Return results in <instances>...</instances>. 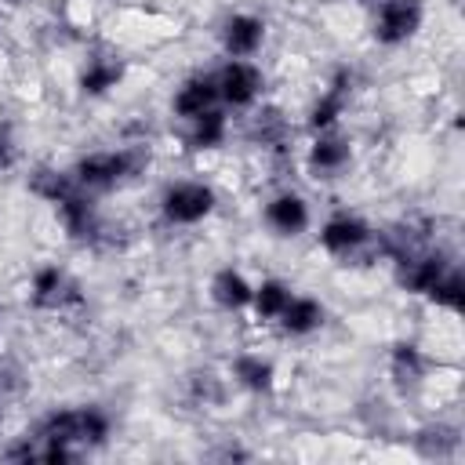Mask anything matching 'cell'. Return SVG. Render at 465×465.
Here are the masks:
<instances>
[{"label": "cell", "mask_w": 465, "mask_h": 465, "mask_svg": "<svg viewBox=\"0 0 465 465\" xmlns=\"http://www.w3.org/2000/svg\"><path fill=\"white\" fill-rule=\"evenodd\" d=\"M265 36H269V25L254 11H232L218 29V44L225 58H254L265 47Z\"/></svg>", "instance_id": "11"}, {"label": "cell", "mask_w": 465, "mask_h": 465, "mask_svg": "<svg viewBox=\"0 0 465 465\" xmlns=\"http://www.w3.org/2000/svg\"><path fill=\"white\" fill-rule=\"evenodd\" d=\"M450 254L447 251H432V247H414L407 254L396 258V283L407 291V294H418L425 298L432 291V283L450 269Z\"/></svg>", "instance_id": "9"}, {"label": "cell", "mask_w": 465, "mask_h": 465, "mask_svg": "<svg viewBox=\"0 0 465 465\" xmlns=\"http://www.w3.org/2000/svg\"><path fill=\"white\" fill-rule=\"evenodd\" d=\"M218 207V193L203 178H178L167 182L160 193V218L171 229H193L203 225Z\"/></svg>", "instance_id": "3"}, {"label": "cell", "mask_w": 465, "mask_h": 465, "mask_svg": "<svg viewBox=\"0 0 465 465\" xmlns=\"http://www.w3.org/2000/svg\"><path fill=\"white\" fill-rule=\"evenodd\" d=\"M316 240H320L323 254H331V258H356L360 251L374 247V229L367 218H360L352 211H334L323 218Z\"/></svg>", "instance_id": "8"}, {"label": "cell", "mask_w": 465, "mask_h": 465, "mask_svg": "<svg viewBox=\"0 0 465 465\" xmlns=\"http://www.w3.org/2000/svg\"><path fill=\"white\" fill-rule=\"evenodd\" d=\"M76 189V182H73V174L69 171H58V167H36L33 174H29V193L33 196H40L44 203H58L62 196H69Z\"/></svg>", "instance_id": "23"}, {"label": "cell", "mask_w": 465, "mask_h": 465, "mask_svg": "<svg viewBox=\"0 0 465 465\" xmlns=\"http://www.w3.org/2000/svg\"><path fill=\"white\" fill-rule=\"evenodd\" d=\"M323 323H327V305L320 298H312V294H291L287 309L276 320V327L287 338H312Z\"/></svg>", "instance_id": "17"}, {"label": "cell", "mask_w": 465, "mask_h": 465, "mask_svg": "<svg viewBox=\"0 0 465 465\" xmlns=\"http://www.w3.org/2000/svg\"><path fill=\"white\" fill-rule=\"evenodd\" d=\"M18 160V138H15V124L0 120V171H11Z\"/></svg>", "instance_id": "25"}, {"label": "cell", "mask_w": 465, "mask_h": 465, "mask_svg": "<svg viewBox=\"0 0 465 465\" xmlns=\"http://www.w3.org/2000/svg\"><path fill=\"white\" fill-rule=\"evenodd\" d=\"M214 91H218V105L236 113V109H254L262 91H265V73L258 62L251 58H225L214 73Z\"/></svg>", "instance_id": "4"}, {"label": "cell", "mask_w": 465, "mask_h": 465, "mask_svg": "<svg viewBox=\"0 0 465 465\" xmlns=\"http://www.w3.org/2000/svg\"><path fill=\"white\" fill-rule=\"evenodd\" d=\"M345 4H374V0H345Z\"/></svg>", "instance_id": "26"}, {"label": "cell", "mask_w": 465, "mask_h": 465, "mask_svg": "<svg viewBox=\"0 0 465 465\" xmlns=\"http://www.w3.org/2000/svg\"><path fill=\"white\" fill-rule=\"evenodd\" d=\"M87 294L80 287L76 276H69L58 262H47L40 269H33L29 276V305L36 312H73L84 309Z\"/></svg>", "instance_id": "5"}, {"label": "cell", "mask_w": 465, "mask_h": 465, "mask_svg": "<svg viewBox=\"0 0 465 465\" xmlns=\"http://www.w3.org/2000/svg\"><path fill=\"white\" fill-rule=\"evenodd\" d=\"M211 109H218V91H214V76H211V73H193V76H185V80L174 87V94H171V113H174V120H182V124L203 116V113H211Z\"/></svg>", "instance_id": "14"}, {"label": "cell", "mask_w": 465, "mask_h": 465, "mask_svg": "<svg viewBox=\"0 0 465 465\" xmlns=\"http://www.w3.org/2000/svg\"><path fill=\"white\" fill-rule=\"evenodd\" d=\"M54 211H58V222H62L65 236H69L73 243H84V247L105 243V222H102V214H98L94 193H87V189L76 185L69 196H62V200L54 203Z\"/></svg>", "instance_id": "7"}, {"label": "cell", "mask_w": 465, "mask_h": 465, "mask_svg": "<svg viewBox=\"0 0 465 465\" xmlns=\"http://www.w3.org/2000/svg\"><path fill=\"white\" fill-rule=\"evenodd\" d=\"M352 163V142L338 131H323V134H312L309 149H305V171L312 178H338L345 174Z\"/></svg>", "instance_id": "13"}, {"label": "cell", "mask_w": 465, "mask_h": 465, "mask_svg": "<svg viewBox=\"0 0 465 465\" xmlns=\"http://www.w3.org/2000/svg\"><path fill=\"white\" fill-rule=\"evenodd\" d=\"M207 294H211V302H214L222 312H247V309H251L254 283H251L236 265H222V269L211 276Z\"/></svg>", "instance_id": "18"}, {"label": "cell", "mask_w": 465, "mask_h": 465, "mask_svg": "<svg viewBox=\"0 0 465 465\" xmlns=\"http://www.w3.org/2000/svg\"><path fill=\"white\" fill-rule=\"evenodd\" d=\"M182 142H185L189 153H214V149H222L229 142V109L218 105V109L189 120Z\"/></svg>", "instance_id": "20"}, {"label": "cell", "mask_w": 465, "mask_h": 465, "mask_svg": "<svg viewBox=\"0 0 465 465\" xmlns=\"http://www.w3.org/2000/svg\"><path fill=\"white\" fill-rule=\"evenodd\" d=\"M291 294H294L291 283L280 280V276H265L262 283H254V294H251V312H254V320H258V323H276L280 312L287 309Z\"/></svg>", "instance_id": "21"}, {"label": "cell", "mask_w": 465, "mask_h": 465, "mask_svg": "<svg viewBox=\"0 0 465 465\" xmlns=\"http://www.w3.org/2000/svg\"><path fill=\"white\" fill-rule=\"evenodd\" d=\"M429 374V356L414 341H396L389 349V378L400 392H414Z\"/></svg>", "instance_id": "19"}, {"label": "cell", "mask_w": 465, "mask_h": 465, "mask_svg": "<svg viewBox=\"0 0 465 465\" xmlns=\"http://www.w3.org/2000/svg\"><path fill=\"white\" fill-rule=\"evenodd\" d=\"M262 222H265L269 232H276V236H283V240H294V236H302V232L312 225V207H309V200H305L302 193L280 189V193H272V196L265 200Z\"/></svg>", "instance_id": "10"}, {"label": "cell", "mask_w": 465, "mask_h": 465, "mask_svg": "<svg viewBox=\"0 0 465 465\" xmlns=\"http://www.w3.org/2000/svg\"><path fill=\"white\" fill-rule=\"evenodd\" d=\"M229 378H232V385H240L251 396H269L276 389V367H272V360L262 356V352H251V349H243V352H236L229 360Z\"/></svg>", "instance_id": "16"}, {"label": "cell", "mask_w": 465, "mask_h": 465, "mask_svg": "<svg viewBox=\"0 0 465 465\" xmlns=\"http://www.w3.org/2000/svg\"><path fill=\"white\" fill-rule=\"evenodd\" d=\"M127 76V62L116 54V51H102V54H91L76 76V87L84 98H105L113 87H120V80Z\"/></svg>", "instance_id": "15"}, {"label": "cell", "mask_w": 465, "mask_h": 465, "mask_svg": "<svg viewBox=\"0 0 465 465\" xmlns=\"http://www.w3.org/2000/svg\"><path fill=\"white\" fill-rule=\"evenodd\" d=\"M145 167H149V145H116V149L84 153L69 167V174L80 189L98 196V193H113V189L134 182Z\"/></svg>", "instance_id": "1"}, {"label": "cell", "mask_w": 465, "mask_h": 465, "mask_svg": "<svg viewBox=\"0 0 465 465\" xmlns=\"http://www.w3.org/2000/svg\"><path fill=\"white\" fill-rule=\"evenodd\" d=\"M251 142L262 145V149H283V145L291 142V124H287L283 109L262 105V109L251 116Z\"/></svg>", "instance_id": "22"}, {"label": "cell", "mask_w": 465, "mask_h": 465, "mask_svg": "<svg viewBox=\"0 0 465 465\" xmlns=\"http://www.w3.org/2000/svg\"><path fill=\"white\" fill-rule=\"evenodd\" d=\"M425 302H432V305L443 309V312H461V305H465V280H461V269L450 265V269L432 283V291L425 294Z\"/></svg>", "instance_id": "24"}, {"label": "cell", "mask_w": 465, "mask_h": 465, "mask_svg": "<svg viewBox=\"0 0 465 465\" xmlns=\"http://www.w3.org/2000/svg\"><path fill=\"white\" fill-rule=\"evenodd\" d=\"M0 389H4V385H0ZM0 425H4V407H0Z\"/></svg>", "instance_id": "27"}, {"label": "cell", "mask_w": 465, "mask_h": 465, "mask_svg": "<svg viewBox=\"0 0 465 465\" xmlns=\"http://www.w3.org/2000/svg\"><path fill=\"white\" fill-rule=\"evenodd\" d=\"M425 22V0H374L371 40L378 47H403Z\"/></svg>", "instance_id": "6"}, {"label": "cell", "mask_w": 465, "mask_h": 465, "mask_svg": "<svg viewBox=\"0 0 465 465\" xmlns=\"http://www.w3.org/2000/svg\"><path fill=\"white\" fill-rule=\"evenodd\" d=\"M349 94H352V73H349V69H334V76L327 80V87L312 98V105H309V113H305L309 134L334 131L338 120H341L345 109H349Z\"/></svg>", "instance_id": "12"}, {"label": "cell", "mask_w": 465, "mask_h": 465, "mask_svg": "<svg viewBox=\"0 0 465 465\" xmlns=\"http://www.w3.org/2000/svg\"><path fill=\"white\" fill-rule=\"evenodd\" d=\"M109 432H113V418H109V411L98 407V403L54 407V411H47V414L36 421V429H33V436L54 440V443H69V447L80 450V454L102 447V443L109 440Z\"/></svg>", "instance_id": "2"}]
</instances>
